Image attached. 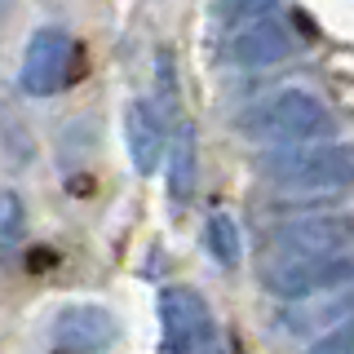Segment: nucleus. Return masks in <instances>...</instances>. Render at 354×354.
<instances>
[{"instance_id": "1", "label": "nucleus", "mask_w": 354, "mask_h": 354, "mask_svg": "<svg viewBox=\"0 0 354 354\" xmlns=\"http://www.w3.org/2000/svg\"><path fill=\"white\" fill-rule=\"evenodd\" d=\"M261 173L283 191H341L354 182V147L350 142H292L261 160Z\"/></svg>"}, {"instance_id": "2", "label": "nucleus", "mask_w": 354, "mask_h": 354, "mask_svg": "<svg viewBox=\"0 0 354 354\" xmlns=\"http://www.w3.org/2000/svg\"><path fill=\"white\" fill-rule=\"evenodd\" d=\"M328 124H332L328 106L306 88H279V93L252 102L239 115V133L270 142V147H292V142L319 138V133H328Z\"/></svg>"}, {"instance_id": "3", "label": "nucleus", "mask_w": 354, "mask_h": 354, "mask_svg": "<svg viewBox=\"0 0 354 354\" xmlns=\"http://www.w3.org/2000/svg\"><path fill=\"white\" fill-rule=\"evenodd\" d=\"M160 328H164V354H221L217 319L195 288H164Z\"/></svg>"}, {"instance_id": "4", "label": "nucleus", "mask_w": 354, "mask_h": 354, "mask_svg": "<svg viewBox=\"0 0 354 354\" xmlns=\"http://www.w3.org/2000/svg\"><path fill=\"white\" fill-rule=\"evenodd\" d=\"M261 279H266V288H270L274 297H283V301H301V297L354 288V252H328V257L266 266Z\"/></svg>"}, {"instance_id": "5", "label": "nucleus", "mask_w": 354, "mask_h": 354, "mask_svg": "<svg viewBox=\"0 0 354 354\" xmlns=\"http://www.w3.org/2000/svg\"><path fill=\"white\" fill-rule=\"evenodd\" d=\"M350 243H354V217H301V221H288V226H279L270 235L266 266L328 257V252H346Z\"/></svg>"}, {"instance_id": "6", "label": "nucleus", "mask_w": 354, "mask_h": 354, "mask_svg": "<svg viewBox=\"0 0 354 354\" xmlns=\"http://www.w3.org/2000/svg\"><path fill=\"white\" fill-rule=\"evenodd\" d=\"M71 66H75L71 36H66L62 27H40L36 36L27 40L18 84H22V93H31V97H49V93H58V88H66Z\"/></svg>"}, {"instance_id": "7", "label": "nucleus", "mask_w": 354, "mask_h": 354, "mask_svg": "<svg viewBox=\"0 0 354 354\" xmlns=\"http://www.w3.org/2000/svg\"><path fill=\"white\" fill-rule=\"evenodd\" d=\"M120 337L115 315L102 306H66L53 319V346L58 354H106Z\"/></svg>"}, {"instance_id": "8", "label": "nucleus", "mask_w": 354, "mask_h": 354, "mask_svg": "<svg viewBox=\"0 0 354 354\" xmlns=\"http://www.w3.org/2000/svg\"><path fill=\"white\" fill-rule=\"evenodd\" d=\"M354 324V288H337V292H319L306 297L301 306L283 310L279 328L292 337H328V332Z\"/></svg>"}, {"instance_id": "9", "label": "nucleus", "mask_w": 354, "mask_h": 354, "mask_svg": "<svg viewBox=\"0 0 354 354\" xmlns=\"http://www.w3.org/2000/svg\"><path fill=\"white\" fill-rule=\"evenodd\" d=\"M226 53L235 66H266V62H279L292 53V31L274 18H257V22H243V27L230 31Z\"/></svg>"}, {"instance_id": "10", "label": "nucleus", "mask_w": 354, "mask_h": 354, "mask_svg": "<svg viewBox=\"0 0 354 354\" xmlns=\"http://www.w3.org/2000/svg\"><path fill=\"white\" fill-rule=\"evenodd\" d=\"M124 142H129V160L138 173H155L164 155V124L155 115L151 102H129L124 111Z\"/></svg>"}, {"instance_id": "11", "label": "nucleus", "mask_w": 354, "mask_h": 354, "mask_svg": "<svg viewBox=\"0 0 354 354\" xmlns=\"http://www.w3.org/2000/svg\"><path fill=\"white\" fill-rule=\"evenodd\" d=\"M169 195H173V204H186L195 191V133L191 124H182L177 129V142H173V155H169Z\"/></svg>"}, {"instance_id": "12", "label": "nucleus", "mask_w": 354, "mask_h": 354, "mask_svg": "<svg viewBox=\"0 0 354 354\" xmlns=\"http://www.w3.org/2000/svg\"><path fill=\"white\" fill-rule=\"evenodd\" d=\"M22 230H27V208L14 191H0V261H9L22 243Z\"/></svg>"}, {"instance_id": "13", "label": "nucleus", "mask_w": 354, "mask_h": 354, "mask_svg": "<svg viewBox=\"0 0 354 354\" xmlns=\"http://www.w3.org/2000/svg\"><path fill=\"white\" fill-rule=\"evenodd\" d=\"M208 248L221 266H239L243 257V239H239V226L230 213H213L208 217Z\"/></svg>"}, {"instance_id": "14", "label": "nucleus", "mask_w": 354, "mask_h": 354, "mask_svg": "<svg viewBox=\"0 0 354 354\" xmlns=\"http://www.w3.org/2000/svg\"><path fill=\"white\" fill-rule=\"evenodd\" d=\"M279 0H221L217 5V18L226 27H243V22H257V18H270V9Z\"/></svg>"}, {"instance_id": "15", "label": "nucleus", "mask_w": 354, "mask_h": 354, "mask_svg": "<svg viewBox=\"0 0 354 354\" xmlns=\"http://www.w3.org/2000/svg\"><path fill=\"white\" fill-rule=\"evenodd\" d=\"M310 354H354V324L337 328V332H328V337H319Z\"/></svg>"}]
</instances>
